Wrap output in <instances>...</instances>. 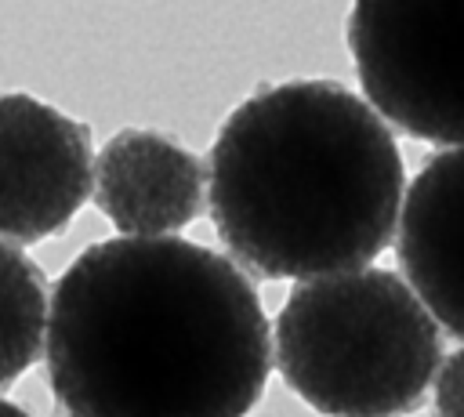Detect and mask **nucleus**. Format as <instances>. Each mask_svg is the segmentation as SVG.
<instances>
[{
	"label": "nucleus",
	"mask_w": 464,
	"mask_h": 417,
	"mask_svg": "<svg viewBox=\"0 0 464 417\" xmlns=\"http://www.w3.org/2000/svg\"><path fill=\"white\" fill-rule=\"evenodd\" d=\"M44 355L65 417H250L276 348L239 265L181 236H116L54 283Z\"/></svg>",
	"instance_id": "f257e3e1"
},
{
	"label": "nucleus",
	"mask_w": 464,
	"mask_h": 417,
	"mask_svg": "<svg viewBox=\"0 0 464 417\" xmlns=\"http://www.w3.org/2000/svg\"><path fill=\"white\" fill-rule=\"evenodd\" d=\"M210 218L261 279L359 272L402 218V156L388 123L334 80L261 87L210 149Z\"/></svg>",
	"instance_id": "f03ea898"
},
{
	"label": "nucleus",
	"mask_w": 464,
	"mask_h": 417,
	"mask_svg": "<svg viewBox=\"0 0 464 417\" xmlns=\"http://www.w3.org/2000/svg\"><path fill=\"white\" fill-rule=\"evenodd\" d=\"M276 370L323 417H410L442 359V326L384 268L304 279L276 315Z\"/></svg>",
	"instance_id": "7ed1b4c3"
},
{
	"label": "nucleus",
	"mask_w": 464,
	"mask_h": 417,
	"mask_svg": "<svg viewBox=\"0 0 464 417\" xmlns=\"http://www.w3.org/2000/svg\"><path fill=\"white\" fill-rule=\"evenodd\" d=\"M348 51L395 131L464 149V0H355Z\"/></svg>",
	"instance_id": "20e7f679"
},
{
	"label": "nucleus",
	"mask_w": 464,
	"mask_h": 417,
	"mask_svg": "<svg viewBox=\"0 0 464 417\" xmlns=\"http://www.w3.org/2000/svg\"><path fill=\"white\" fill-rule=\"evenodd\" d=\"M91 189V131L33 94H0V236L40 243L62 232Z\"/></svg>",
	"instance_id": "39448f33"
},
{
	"label": "nucleus",
	"mask_w": 464,
	"mask_h": 417,
	"mask_svg": "<svg viewBox=\"0 0 464 417\" xmlns=\"http://www.w3.org/2000/svg\"><path fill=\"white\" fill-rule=\"evenodd\" d=\"M210 170L174 138L127 127L94 160V203L120 236H170L196 221Z\"/></svg>",
	"instance_id": "423d86ee"
},
{
	"label": "nucleus",
	"mask_w": 464,
	"mask_h": 417,
	"mask_svg": "<svg viewBox=\"0 0 464 417\" xmlns=\"http://www.w3.org/2000/svg\"><path fill=\"white\" fill-rule=\"evenodd\" d=\"M395 254L439 326L464 341V149L431 156L406 189Z\"/></svg>",
	"instance_id": "0eeeda50"
},
{
	"label": "nucleus",
	"mask_w": 464,
	"mask_h": 417,
	"mask_svg": "<svg viewBox=\"0 0 464 417\" xmlns=\"http://www.w3.org/2000/svg\"><path fill=\"white\" fill-rule=\"evenodd\" d=\"M51 305L44 272L11 243L0 239V388L14 384L47 341Z\"/></svg>",
	"instance_id": "6e6552de"
},
{
	"label": "nucleus",
	"mask_w": 464,
	"mask_h": 417,
	"mask_svg": "<svg viewBox=\"0 0 464 417\" xmlns=\"http://www.w3.org/2000/svg\"><path fill=\"white\" fill-rule=\"evenodd\" d=\"M435 417H464V348L450 352L435 377Z\"/></svg>",
	"instance_id": "1a4fd4ad"
},
{
	"label": "nucleus",
	"mask_w": 464,
	"mask_h": 417,
	"mask_svg": "<svg viewBox=\"0 0 464 417\" xmlns=\"http://www.w3.org/2000/svg\"><path fill=\"white\" fill-rule=\"evenodd\" d=\"M0 417H33V413H25L22 406H14L11 399H0Z\"/></svg>",
	"instance_id": "9d476101"
}]
</instances>
